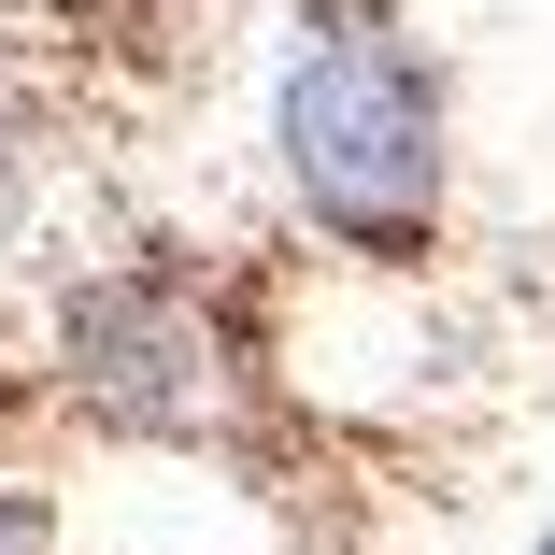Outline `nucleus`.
<instances>
[{"mask_svg": "<svg viewBox=\"0 0 555 555\" xmlns=\"http://www.w3.org/2000/svg\"><path fill=\"white\" fill-rule=\"evenodd\" d=\"M271 157L343 257H427L456 157H441V72L399 29V0H313L299 15L285 86H271Z\"/></svg>", "mask_w": 555, "mask_h": 555, "instance_id": "1", "label": "nucleus"}, {"mask_svg": "<svg viewBox=\"0 0 555 555\" xmlns=\"http://www.w3.org/2000/svg\"><path fill=\"white\" fill-rule=\"evenodd\" d=\"M72 399L100 427H143V441H185L229 413V327H214L171 271H115L72 299Z\"/></svg>", "mask_w": 555, "mask_h": 555, "instance_id": "2", "label": "nucleus"}]
</instances>
